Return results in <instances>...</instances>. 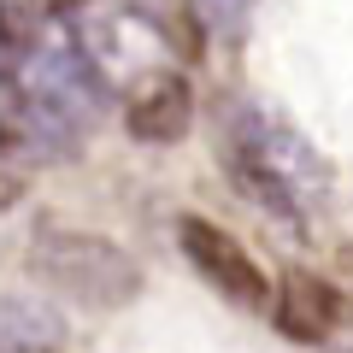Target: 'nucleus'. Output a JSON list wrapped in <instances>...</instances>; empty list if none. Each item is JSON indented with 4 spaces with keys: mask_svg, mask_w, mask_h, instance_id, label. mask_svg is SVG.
<instances>
[{
    "mask_svg": "<svg viewBox=\"0 0 353 353\" xmlns=\"http://www.w3.org/2000/svg\"><path fill=\"white\" fill-rule=\"evenodd\" d=\"M176 241H183L189 265L224 294V301H236V306H265L271 301V277L259 271V259H253L230 230H218L212 218H176Z\"/></svg>",
    "mask_w": 353,
    "mask_h": 353,
    "instance_id": "obj_4",
    "label": "nucleus"
},
{
    "mask_svg": "<svg viewBox=\"0 0 353 353\" xmlns=\"http://www.w3.org/2000/svg\"><path fill=\"white\" fill-rule=\"evenodd\" d=\"M106 112V83L77 48H41L24 65V118L53 141H77Z\"/></svg>",
    "mask_w": 353,
    "mask_h": 353,
    "instance_id": "obj_3",
    "label": "nucleus"
},
{
    "mask_svg": "<svg viewBox=\"0 0 353 353\" xmlns=\"http://www.w3.org/2000/svg\"><path fill=\"white\" fill-rule=\"evenodd\" d=\"M18 353H59V347H53V341H48V347H18Z\"/></svg>",
    "mask_w": 353,
    "mask_h": 353,
    "instance_id": "obj_10",
    "label": "nucleus"
},
{
    "mask_svg": "<svg viewBox=\"0 0 353 353\" xmlns=\"http://www.w3.org/2000/svg\"><path fill=\"white\" fill-rule=\"evenodd\" d=\"M30 271L48 289L71 294L77 306H94V312L130 306L141 294V265L118 241L94 236V230H53V224L36 230V241H30Z\"/></svg>",
    "mask_w": 353,
    "mask_h": 353,
    "instance_id": "obj_1",
    "label": "nucleus"
},
{
    "mask_svg": "<svg viewBox=\"0 0 353 353\" xmlns=\"http://www.w3.org/2000/svg\"><path fill=\"white\" fill-rule=\"evenodd\" d=\"M271 318H277V330L289 341H324V336L341 330L347 301H341V289L330 277H318V271H289V277L277 283V294H271Z\"/></svg>",
    "mask_w": 353,
    "mask_h": 353,
    "instance_id": "obj_6",
    "label": "nucleus"
},
{
    "mask_svg": "<svg viewBox=\"0 0 353 353\" xmlns=\"http://www.w3.org/2000/svg\"><path fill=\"white\" fill-rule=\"evenodd\" d=\"M124 130L141 148H171L194 130V88L183 71H148L124 94Z\"/></svg>",
    "mask_w": 353,
    "mask_h": 353,
    "instance_id": "obj_5",
    "label": "nucleus"
},
{
    "mask_svg": "<svg viewBox=\"0 0 353 353\" xmlns=\"http://www.w3.org/2000/svg\"><path fill=\"white\" fill-rule=\"evenodd\" d=\"M48 6H83V0H48Z\"/></svg>",
    "mask_w": 353,
    "mask_h": 353,
    "instance_id": "obj_11",
    "label": "nucleus"
},
{
    "mask_svg": "<svg viewBox=\"0 0 353 353\" xmlns=\"http://www.w3.org/2000/svg\"><path fill=\"white\" fill-rule=\"evenodd\" d=\"M59 336V318L36 301H0V353H18V347H48Z\"/></svg>",
    "mask_w": 353,
    "mask_h": 353,
    "instance_id": "obj_7",
    "label": "nucleus"
},
{
    "mask_svg": "<svg viewBox=\"0 0 353 353\" xmlns=\"http://www.w3.org/2000/svg\"><path fill=\"white\" fill-rule=\"evenodd\" d=\"M253 6H259V0H194V12H201L206 24H212V36H224V41H241V36H248Z\"/></svg>",
    "mask_w": 353,
    "mask_h": 353,
    "instance_id": "obj_8",
    "label": "nucleus"
},
{
    "mask_svg": "<svg viewBox=\"0 0 353 353\" xmlns=\"http://www.w3.org/2000/svg\"><path fill=\"white\" fill-rule=\"evenodd\" d=\"M24 189H30V171L18 159H0V212L24 201Z\"/></svg>",
    "mask_w": 353,
    "mask_h": 353,
    "instance_id": "obj_9",
    "label": "nucleus"
},
{
    "mask_svg": "<svg viewBox=\"0 0 353 353\" xmlns=\"http://www.w3.org/2000/svg\"><path fill=\"white\" fill-rule=\"evenodd\" d=\"M230 171L259 206H271L277 218H294L306 201V189H318V159L289 124L265 112H241L230 130Z\"/></svg>",
    "mask_w": 353,
    "mask_h": 353,
    "instance_id": "obj_2",
    "label": "nucleus"
}]
</instances>
